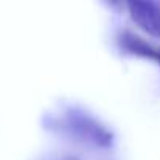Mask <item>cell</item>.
<instances>
[{"label":"cell","mask_w":160,"mask_h":160,"mask_svg":"<svg viewBox=\"0 0 160 160\" xmlns=\"http://www.w3.org/2000/svg\"><path fill=\"white\" fill-rule=\"evenodd\" d=\"M66 116H68V126L71 127V130H74L83 140L91 141L96 146H102V148H107L112 144V133L91 115L85 113L83 110L69 108Z\"/></svg>","instance_id":"6da1fadb"},{"label":"cell","mask_w":160,"mask_h":160,"mask_svg":"<svg viewBox=\"0 0 160 160\" xmlns=\"http://www.w3.org/2000/svg\"><path fill=\"white\" fill-rule=\"evenodd\" d=\"M130 18L149 35L160 36V7L154 2L133 0L127 3Z\"/></svg>","instance_id":"7a4b0ae2"},{"label":"cell","mask_w":160,"mask_h":160,"mask_svg":"<svg viewBox=\"0 0 160 160\" xmlns=\"http://www.w3.org/2000/svg\"><path fill=\"white\" fill-rule=\"evenodd\" d=\"M118 42H119V47L130 55H137V57H143L149 60H158V50L137 33L124 30L118 35Z\"/></svg>","instance_id":"3957f363"},{"label":"cell","mask_w":160,"mask_h":160,"mask_svg":"<svg viewBox=\"0 0 160 160\" xmlns=\"http://www.w3.org/2000/svg\"><path fill=\"white\" fill-rule=\"evenodd\" d=\"M157 61H158V63H160V50H158V60H157Z\"/></svg>","instance_id":"277c9868"}]
</instances>
